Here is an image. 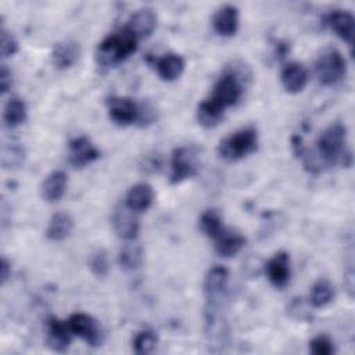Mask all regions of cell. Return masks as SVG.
<instances>
[{
  "mask_svg": "<svg viewBox=\"0 0 355 355\" xmlns=\"http://www.w3.org/2000/svg\"><path fill=\"white\" fill-rule=\"evenodd\" d=\"M108 116L121 126L130 125L140 118V108L128 97H112L108 100Z\"/></svg>",
  "mask_w": 355,
  "mask_h": 355,
  "instance_id": "9",
  "label": "cell"
},
{
  "mask_svg": "<svg viewBox=\"0 0 355 355\" xmlns=\"http://www.w3.org/2000/svg\"><path fill=\"white\" fill-rule=\"evenodd\" d=\"M69 329L72 334L80 337L92 347L101 345L104 340V333L100 323L86 313H73L68 319Z\"/></svg>",
  "mask_w": 355,
  "mask_h": 355,
  "instance_id": "8",
  "label": "cell"
},
{
  "mask_svg": "<svg viewBox=\"0 0 355 355\" xmlns=\"http://www.w3.org/2000/svg\"><path fill=\"white\" fill-rule=\"evenodd\" d=\"M212 26L220 36H233L239 28V10L234 6L226 4L216 10L212 17Z\"/></svg>",
  "mask_w": 355,
  "mask_h": 355,
  "instance_id": "17",
  "label": "cell"
},
{
  "mask_svg": "<svg viewBox=\"0 0 355 355\" xmlns=\"http://www.w3.org/2000/svg\"><path fill=\"white\" fill-rule=\"evenodd\" d=\"M98 157H100V151L94 147V144L87 137L80 136L69 141L68 159L72 166L83 168L94 162Z\"/></svg>",
  "mask_w": 355,
  "mask_h": 355,
  "instance_id": "10",
  "label": "cell"
},
{
  "mask_svg": "<svg viewBox=\"0 0 355 355\" xmlns=\"http://www.w3.org/2000/svg\"><path fill=\"white\" fill-rule=\"evenodd\" d=\"M204 331L209 351L222 352L227 348L230 329L223 315L218 311V305L215 304H208L207 306Z\"/></svg>",
  "mask_w": 355,
  "mask_h": 355,
  "instance_id": "5",
  "label": "cell"
},
{
  "mask_svg": "<svg viewBox=\"0 0 355 355\" xmlns=\"http://www.w3.org/2000/svg\"><path fill=\"white\" fill-rule=\"evenodd\" d=\"M258 133L254 128H244L219 143V155L226 161H239L257 150Z\"/></svg>",
  "mask_w": 355,
  "mask_h": 355,
  "instance_id": "4",
  "label": "cell"
},
{
  "mask_svg": "<svg viewBox=\"0 0 355 355\" xmlns=\"http://www.w3.org/2000/svg\"><path fill=\"white\" fill-rule=\"evenodd\" d=\"M118 262L125 270H136L143 263V250L139 244H125L118 255Z\"/></svg>",
  "mask_w": 355,
  "mask_h": 355,
  "instance_id": "27",
  "label": "cell"
},
{
  "mask_svg": "<svg viewBox=\"0 0 355 355\" xmlns=\"http://www.w3.org/2000/svg\"><path fill=\"white\" fill-rule=\"evenodd\" d=\"M72 331L68 322H62L54 316L47 320V345L57 352L65 351L72 338Z\"/></svg>",
  "mask_w": 355,
  "mask_h": 355,
  "instance_id": "14",
  "label": "cell"
},
{
  "mask_svg": "<svg viewBox=\"0 0 355 355\" xmlns=\"http://www.w3.org/2000/svg\"><path fill=\"white\" fill-rule=\"evenodd\" d=\"M68 178L64 171H54L51 172L42 183V198L47 202H55L58 201L67 189Z\"/></svg>",
  "mask_w": 355,
  "mask_h": 355,
  "instance_id": "20",
  "label": "cell"
},
{
  "mask_svg": "<svg viewBox=\"0 0 355 355\" xmlns=\"http://www.w3.org/2000/svg\"><path fill=\"white\" fill-rule=\"evenodd\" d=\"M157 343H158V337L154 331L143 330V331L137 333L133 338V351L137 355L150 354L157 347Z\"/></svg>",
  "mask_w": 355,
  "mask_h": 355,
  "instance_id": "30",
  "label": "cell"
},
{
  "mask_svg": "<svg viewBox=\"0 0 355 355\" xmlns=\"http://www.w3.org/2000/svg\"><path fill=\"white\" fill-rule=\"evenodd\" d=\"M0 280H1V284H4L7 282V279L10 277V273H11V266H10V262L3 257L1 258V263H0Z\"/></svg>",
  "mask_w": 355,
  "mask_h": 355,
  "instance_id": "36",
  "label": "cell"
},
{
  "mask_svg": "<svg viewBox=\"0 0 355 355\" xmlns=\"http://www.w3.org/2000/svg\"><path fill=\"white\" fill-rule=\"evenodd\" d=\"M154 200L153 187L147 183H137L132 186L126 194L125 205L135 212L146 211Z\"/></svg>",
  "mask_w": 355,
  "mask_h": 355,
  "instance_id": "22",
  "label": "cell"
},
{
  "mask_svg": "<svg viewBox=\"0 0 355 355\" xmlns=\"http://www.w3.org/2000/svg\"><path fill=\"white\" fill-rule=\"evenodd\" d=\"M223 111L225 110L222 107H219L208 97L204 101H201L197 107V121L204 128H214L220 122Z\"/></svg>",
  "mask_w": 355,
  "mask_h": 355,
  "instance_id": "25",
  "label": "cell"
},
{
  "mask_svg": "<svg viewBox=\"0 0 355 355\" xmlns=\"http://www.w3.org/2000/svg\"><path fill=\"white\" fill-rule=\"evenodd\" d=\"M266 275L269 282L277 287L283 288L290 280V257L284 251L276 252L266 263Z\"/></svg>",
  "mask_w": 355,
  "mask_h": 355,
  "instance_id": "15",
  "label": "cell"
},
{
  "mask_svg": "<svg viewBox=\"0 0 355 355\" xmlns=\"http://www.w3.org/2000/svg\"><path fill=\"white\" fill-rule=\"evenodd\" d=\"M229 282V270L225 266L215 265L208 270L204 279V294L208 300V304L218 305V301L226 291Z\"/></svg>",
  "mask_w": 355,
  "mask_h": 355,
  "instance_id": "11",
  "label": "cell"
},
{
  "mask_svg": "<svg viewBox=\"0 0 355 355\" xmlns=\"http://www.w3.org/2000/svg\"><path fill=\"white\" fill-rule=\"evenodd\" d=\"M333 297H334V287L331 286V283L326 279H320L312 286L309 301L313 308H323L333 300Z\"/></svg>",
  "mask_w": 355,
  "mask_h": 355,
  "instance_id": "29",
  "label": "cell"
},
{
  "mask_svg": "<svg viewBox=\"0 0 355 355\" xmlns=\"http://www.w3.org/2000/svg\"><path fill=\"white\" fill-rule=\"evenodd\" d=\"M245 244V237L233 229H223V232L215 239V250L223 258L234 257Z\"/></svg>",
  "mask_w": 355,
  "mask_h": 355,
  "instance_id": "19",
  "label": "cell"
},
{
  "mask_svg": "<svg viewBox=\"0 0 355 355\" xmlns=\"http://www.w3.org/2000/svg\"><path fill=\"white\" fill-rule=\"evenodd\" d=\"M345 140H347V129L340 122L330 125L318 139V150L320 157L329 162L334 164L340 161L343 165L345 164V158L351 159V154L345 153Z\"/></svg>",
  "mask_w": 355,
  "mask_h": 355,
  "instance_id": "3",
  "label": "cell"
},
{
  "mask_svg": "<svg viewBox=\"0 0 355 355\" xmlns=\"http://www.w3.org/2000/svg\"><path fill=\"white\" fill-rule=\"evenodd\" d=\"M154 65L158 76L166 82H172L178 79L184 71V60L179 54H173V53H169V54H165L164 57L157 58Z\"/></svg>",
  "mask_w": 355,
  "mask_h": 355,
  "instance_id": "21",
  "label": "cell"
},
{
  "mask_svg": "<svg viewBox=\"0 0 355 355\" xmlns=\"http://www.w3.org/2000/svg\"><path fill=\"white\" fill-rule=\"evenodd\" d=\"M309 351L315 355H331L334 354V347L329 337L316 336L309 343Z\"/></svg>",
  "mask_w": 355,
  "mask_h": 355,
  "instance_id": "33",
  "label": "cell"
},
{
  "mask_svg": "<svg viewBox=\"0 0 355 355\" xmlns=\"http://www.w3.org/2000/svg\"><path fill=\"white\" fill-rule=\"evenodd\" d=\"M200 229L207 237L215 240L225 229L219 211L214 208L207 209L200 218Z\"/></svg>",
  "mask_w": 355,
  "mask_h": 355,
  "instance_id": "28",
  "label": "cell"
},
{
  "mask_svg": "<svg viewBox=\"0 0 355 355\" xmlns=\"http://www.w3.org/2000/svg\"><path fill=\"white\" fill-rule=\"evenodd\" d=\"M280 80L287 93L297 94L302 92L308 82V72L300 62H288L280 73Z\"/></svg>",
  "mask_w": 355,
  "mask_h": 355,
  "instance_id": "16",
  "label": "cell"
},
{
  "mask_svg": "<svg viewBox=\"0 0 355 355\" xmlns=\"http://www.w3.org/2000/svg\"><path fill=\"white\" fill-rule=\"evenodd\" d=\"M18 51V42L14 35L10 33L4 26L1 28V55L3 58L12 57Z\"/></svg>",
  "mask_w": 355,
  "mask_h": 355,
  "instance_id": "34",
  "label": "cell"
},
{
  "mask_svg": "<svg viewBox=\"0 0 355 355\" xmlns=\"http://www.w3.org/2000/svg\"><path fill=\"white\" fill-rule=\"evenodd\" d=\"M24 161V148L17 143H10L3 147L1 162L4 168H17Z\"/></svg>",
  "mask_w": 355,
  "mask_h": 355,
  "instance_id": "31",
  "label": "cell"
},
{
  "mask_svg": "<svg viewBox=\"0 0 355 355\" xmlns=\"http://www.w3.org/2000/svg\"><path fill=\"white\" fill-rule=\"evenodd\" d=\"M80 47L76 42H62L54 47L51 53V61L57 69H67L78 61Z\"/></svg>",
  "mask_w": 355,
  "mask_h": 355,
  "instance_id": "23",
  "label": "cell"
},
{
  "mask_svg": "<svg viewBox=\"0 0 355 355\" xmlns=\"http://www.w3.org/2000/svg\"><path fill=\"white\" fill-rule=\"evenodd\" d=\"M73 230V219L67 212H57L49 220L46 236L51 241L65 240Z\"/></svg>",
  "mask_w": 355,
  "mask_h": 355,
  "instance_id": "24",
  "label": "cell"
},
{
  "mask_svg": "<svg viewBox=\"0 0 355 355\" xmlns=\"http://www.w3.org/2000/svg\"><path fill=\"white\" fill-rule=\"evenodd\" d=\"M198 171L197 153L194 148L182 146L173 150L171 159V182L180 183L189 178H193Z\"/></svg>",
  "mask_w": 355,
  "mask_h": 355,
  "instance_id": "7",
  "label": "cell"
},
{
  "mask_svg": "<svg viewBox=\"0 0 355 355\" xmlns=\"http://www.w3.org/2000/svg\"><path fill=\"white\" fill-rule=\"evenodd\" d=\"M89 269L96 277H105L110 270L108 255L103 248L96 250L89 258Z\"/></svg>",
  "mask_w": 355,
  "mask_h": 355,
  "instance_id": "32",
  "label": "cell"
},
{
  "mask_svg": "<svg viewBox=\"0 0 355 355\" xmlns=\"http://www.w3.org/2000/svg\"><path fill=\"white\" fill-rule=\"evenodd\" d=\"M157 25V15L151 8H140L128 21V25L125 26L126 31H129L137 40L148 37Z\"/></svg>",
  "mask_w": 355,
  "mask_h": 355,
  "instance_id": "13",
  "label": "cell"
},
{
  "mask_svg": "<svg viewBox=\"0 0 355 355\" xmlns=\"http://www.w3.org/2000/svg\"><path fill=\"white\" fill-rule=\"evenodd\" d=\"M12 83V78H11V72L8 71V68L6 65H1V71H0V89H1V94H4Z\"/></svg>",
  "mask_w": 355,
  "mask_h": 355,
  "instance_id": "35",
  "label": "cell"
},
{
  "mask_svg": "<svg viewBox=\"0 0 355 355\" xmlns=\"http://www.w3.org/2000/svg\"><path fill=\"white\" fill-rule=\"evenodd\" d=\"M112 226L116 234L123 240H133L139 233V220L136 212L125 204L118 205L112 214Z\"/></svg>",
  "mask_w": 355,
  "mask_h": 355,
  "instance_id": "12",
  "label": "cell"
},
{
  "mask_svg": "<svg viewBox=\"0 0 355 355\" xmlns=\"http://www.w3.org/2000/svg\"><path fill=\"white\" fill-rule=\"evenodd\" d=\"M347 64L341 53L336 49L326 50L316 61V75L322 85L330 86L341 80L345 75Z\"/></svg>",
  "mask_w": 355,
  "mask_h": 355,
  "instance_id": "6",
  "label": "cell"
},
{
  "mask_svg": "<svg viewBox=\"0 0 355 355\" xmlns=\"http://www.w3.org/2000/svg\"><path fill=\"white\" fill-rule=\"evenodd\" d=\"M26 119V104L18 97H12L7 101L3 111L4 125L8 128H15Z\"/></svg>",
  "mask_w": 355,
  "mask_h": 355,
  "instance_id": "26",
  "label": "cell"
},
{
  "mask_svg": "<svg viewBox=\"0 0 355 355\" xmlns=\"http://www.w3.org/2000/svg\"><path fill=\"white\" fill-rule=\"evenodd\" d=\"M245 79H248L245 71H240L237 67L227 69L215 83L209 98L223 110L237 104L243 94Z\"/></svg>",
  "mask_w": 355,
  "mask_h": 355,
  "instance_id": "2",
  "label": "cell"
},
{
  "mask_svg": "<svg viewBox=\"0 0 355 355\" xmlns=\"http://www.w3.org/2000/svg\"><path fill=\"white\" fill-rule=\"evenodd\" d=\"M326 25L344 42L352 43L354 39V17L344 10H334L327 14Z\"/></svg>",
  "mask_w": 355,
  "mask_h": 355,
  "instance_id": "18",
  "label": "cell"
},
{
  "mask_svg": "<svg viewBox=\"0 0 355 355\" xmlns=\"http://www.w3.org/2000/svg\"><path fill=\"white\" fill-rule=\"evenodd\" d=\"M137 39L125 28L114 35L107 36L96 50V61L98 65L110 68L115 67L137 49Z\"/></svg>",
  "mask_w": 355,
  "mask_h": 355,
  "instance_id": "1",
  "label": "cell"
}]
</instances>
